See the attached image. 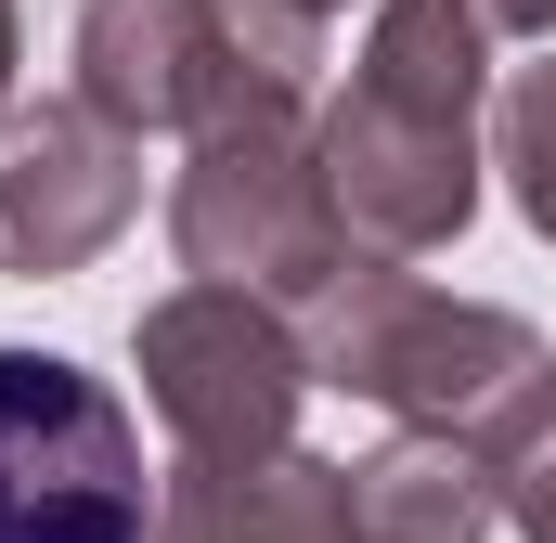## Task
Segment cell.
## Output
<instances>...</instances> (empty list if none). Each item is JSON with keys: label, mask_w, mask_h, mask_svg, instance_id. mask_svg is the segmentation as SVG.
<instances>
[{"label": "cell", "mask_w": 556, "mask_h": 543, "mask_svg": "<svg viewBox=\"0 0 556 543\" xmlns=\"http://www.w3.org/2000/svg\"><path fill=\"white\" fill-rule=\"evenodd\" d=\"M479 91H492L479 0H376L350 91L311 117L324 194L363 260H427L479 220Z\"/></svg>", "instance_id": "6da1fadb"}, {"label": "cell", "mask_w": 556, "mask_h": 543, "mask_svg": "<svg viewBox=\"0 0 556 543\" xmlns=\"http://www.w3.org/2000/svg\"><path fill=\"white\" fill-rule=\"evenodd\" d=\"M298 350H311V389H350L415 440H479L556 376V350L518 311L440 298L402 260H350V285L324 311H298Z\"/></svg>", "instance_id": "7a4b0ae2"}, {"label": "cell", "mask_w": 556, "mask_h": 543, "mask_svg": "<svg viewBox=\"0 0 556 543\" xmlns=\"http://www.w3.org/2000/svg\"><path fill=\"white\" fill-rule=\"evenodd\" d=\"M168 247L194 285H233L260 311H324L350 285V220L324 194V155H311V104H260L233 130H207L168 181Z\"/></svg>", "instance_id": "3957f363"}, {"label": "cell", "mask_w": 556, "mask_h": 543, "mask_svg": "<svg viewBox=\"0 0 556 543\" xmlns=\"http://www.w3.org/2000/svg\"><path fill=\"white\" fill-rule=\"evenodd\" d=\"M130 376L168 427V466H194V479H247V466L298 453L311 350H298L285 311L233 298V285H168L130 324Z\"/></svg>", "instance_id": "277c9868"}, {"label": "cell", "mask_w": 556, "mask_h": 543, "mask_svg": "<svg viewBox=\"0 0 556 543\" xmlns=\"http://www.w3.org/2000/svg\"><path fill=\"white\" fill-rule=\"evenodd\" d=\"M155 466L130 402L65 350H0V543H142Z\"/></svg>", "instance_id": "5b68a950"}, {"label": "cell", "mask_w": 556, "mask_h": 543, "mask_svg": "<svg viewBox=\"0 0 556 543\" xmlns=\"http://www.w3.org/2000/svg\"><path fill=\"white\" fill-rule=\"evenodd\" d=\"M78 104L117 142H207L260 104H311L247 52L233 0H78Z\"/></svg>", "instance_id": "8992f818"}, {"label": "cell", "mask_w": 556, "mask_h": 543, "mask_svg": "<svg viewBox=\"0 0 556 543\" xmlns=\"http://www.w3.org/2000/svg\"><path fill=\"white\" fill-rule=\"evenodd\" d=\"M130 220H142V142H117L78 91L0 117V272L26 285L91 272Z\"/></svg>", "instance_id": "52a82bcc"}, {"label": "cell", "mask_w": 556, "mask_h": 543, "mask_svg": "<svg viewBox=\"0 0 556 543\" xmlns=\"http://www.w3.org/2000/svg\"><path fill=\"white\" fill-rule=\"evenodd\" d=\"M142 543H350V466H324V453H285V466H247V479L155 466V531Z\"/></svg>", "instance_id": "ba28073f"}, {"label": "cell", "mask_w": 556, "mask_h": 543, "mask_svg": "<svg viewBox=\"0 0 556 543\" xmlns=\"http://www.w3.org/2000/svg\"><path fill=\"white\" fill-rule=\"evenodd\" d=\"M492 479H479V453L466 440H389V453H363L350 466V543H492Z\"/></svg>", "instance_id": "9c48e42d"}, {"label": "cell", "mask_w": 556, "mask_h": 543, "mask_svg": "<svg viewBox=\"0 0 556 543\" xmlns=\"http://www.w3.org/2000/svg\"><path fill=\"white\" fill-rule=\"evenodd\" d=\"M466 453H479V479H492L505 531H518V543H556V376L505 414V427H479Z\"/></svg>", "instance_id": "30bf717a"}, {"label": "cell", "mask_w": 556, "mask_h": 543, "mask_svg": "<svg viewBox=\"0 0 556 543\" xmlns=\"http://www.w3.org/2000/svg\"><path fill=\"white\" fill-rule=\"evenodd\" d=\"M492 168H505L518 220H531V233L556 247V52L505 78V104H492Z\"/></svg>", "instance_id": "8fae6325"}, {"label": "cell", "mask_w": 556, "mask_h": 543, "mask_svg": "<svg viewBox=\"0 0 556 543\" xmlns=\"http://www.w3.org/2000/svg\"><path fill=\"white\" fill-rule=\"evenodd\" d=\"M479 13H492L505 39H544V52H556V0H479Z\"/></svg>", "instance_id": "7c38bea8"}, {"label": "cell", "mask_w": 556, "mask_h": 543, "mask_svg": "<svg viewBox=\"0 0 556 543\" xmlns=\"http://www.w3.org/2000/svg\"><path fill=\"white\" fill-rule=\"evenodd\" d=\"M0 117H13V0H0Z\"/></svg>", "instance_id": "4fadbf2b"}, {"label": "cell", "mask_w": 556, "mask_h": 543, "mask_svg": "<svg viewBox=\"0 0 556 543\" xmlns=\"http://www.w3.org/2000/svg\"><path fill=\"white\" fill-rule=\"evenodd\" d=\"M285 13H311V26H324V13H337V0H285Z\"/></svg>", "instance_id": "5bb4252c"}]
</instances>
